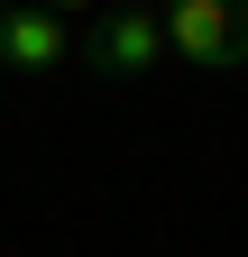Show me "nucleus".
Here are the masks:
<instances>
[{
  "label": "nucleus",
  "mask_w": 248,
  "mask_h": 257,
  "mask_svg": "<svg viewBox=\"0 0 248 257\" xmlns=\"http://www.w3.org/2000/svg\"><path fill=\"white\" fill-rule=\"evenodd\" d=\"M157 28H166V46L184 64H202V74L248 64V0H175Z\"/></svg>",
  "instance_id": "1"
},
{
  "label": "nucleus",
  "mask_w": 248,
  "mask_h": 257,
  "mask_svg": "<svg viewBox=\"0 0 248 257\" xmlns=\"http://www.w3.org/2000/svg\"><path fill=\"white\" fill-rule=\"evenodd\" d=\"M83 55H92V74L129 83V74H147V64L166 55V28L147 19V10H101V19L83 28Z\"/></svg>",
  "instance_id": "2"
},
{
  "label": "nucleus",
  "mask_w": 248,
  "mask_h": 257,
  "mask_svg": "<svg viewBox=\"0 0 248 257\" xmlns=\"http://www.w3.org/2000/svg\"><path fill=\"white\" fill-rule=\"evenodd\" d=\"M55 74L65 64V19H46V10H0V74Z\"/></svg>",
  "instance_id": "3"
}]
</instances>
